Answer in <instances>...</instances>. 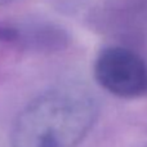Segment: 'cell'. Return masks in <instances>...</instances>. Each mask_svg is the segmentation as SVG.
<instances>
[{
  "label": "cell",
  "mask_w": 147,
  "mask_h": 147,
  "mask_svg": "<svg viewBox=\"0 0 147 147\" xmlns=\"http://www.w3.org/2000/svg\"><path fill=\"white\" fill-rule=\"evenodd\" d=\"M98 106L78 85H61L26 105L13 123L12 147H76L94 125Z\"/></svg>",
  "instance_id": "cell-1"
},
{
  "label": "cell",
  "mask_w": 147,
  "mask_h": 147,
  "mask_svg": "<svg viewBox=\"0 0 147 147\" xmlns=\"http://www.w3.org/2000/svg\"><path fill=\"white\" fill-rule=\"evenodd\" d=\"M97 83L111 94L134 98L147 92V65L136 52L124 47H110L97 56Z\"/></svg>",
  "instance_id": "cell-2"
},
{
  "label": "cell",
  "mask_w": 147,
  "mask_h": 147,
  "mask_svg": "<svg viewBox=\"0 0 147 147\" xmlns=\"http://www.w3.org/2000/svg\"><path fill=\"white\" fill-rule=\"evenodd\" d=\"M20 39V30L12 26L0 25V41L4 43H16Z\"/></svg>",
  "instance_id": "cell-3"
},
{
  "label": "cell",
  "mask_w": 147,
  "mask_h": 147,
  "mask_svg": "<svg viewBox=\"0 0 147 147\" xmlns=\"http://www.w3.org/2000/svg\"><path fill=\"white\" fill-rule=\"evenodd\" d=\"M10 1H13V0H0V7H1V5L8 4V3H10Z\"/></svg>",
  "instance_id": "cell-4"
}]
</instances>
